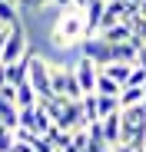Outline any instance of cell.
<instances>
[{"label": "cell", "instance_id": "6da1fadb", "mask_svg": "<svg viewBox=\"0 0 146 152\" xmlns=\"http://www.w3.org/2000/svg\"><path fill=\"white\" fill-rule=\"evenodd\" d=\"M80 40H86V17H83L80 7H73V10L60 13L50 43L53 46H73V43H80Z\"/></svg>", "mask_w": 146, "mask_h": 152}, {"label": "cell", "instance_id": "7a4b0ae2", "mask_svg": "<svg viewBox=\"0 0 146 152\" xmlns=\"http://www.w3.org/2000/svg\"><path fill=\"white\" fill-rule=\"evenodd\" d=\"M50 63H46L43 56H37V53H30V83H33V89H37V96L40 99H46V96H53V83H50ZM37 99V103H40Z\"/></svg>", "mask_w": 146, "mask_h": 152}, {"label": "cell", "instance_id": "3957f363", "mask_svg": "<svg viewBox=\"0 0 146 152\" xmlns=\"http://www.w3.org/2000/svg\"><path fill=\"white\" fill-rule=\"evenodd\" d=\"M30 53V46H27V30L20 27V23H13L10 27V37H7V46H4V53H0V63H17Z\"/></svg>", "mask_w": 146, "mask_h": 152}, {"label": "cell", "instance_id": "277c9868", "mask_svg": "<svg viewBox=\"0 0 146 152\" xmlns=\"http://www.w3.org/2000/svg\"><path fill=\"white\" fill-rule=\"evenodd\" d=\"M50 83H53V93H57V96L83 99V89H80V83H77V76H73V69H60V66H53V69H50Z\"/></svg>", "mask_w": 146, "mask_h": 152}, {"label": "cell", "instance_id": "5b68a950", "mask_svg": "<svg viewBox=\"0 0 146 152\" xmlns=\"http://www.w3.org/2000/svg\"><path fill=\"white\" fill-rule=\"evenodd\" d=\"M20 126H23V129H30V132H37V136H46V129L53 126V119L46 116V109L37 103V106L20 109Z\"/></svg>", "mask_w": 146, "mask_h": 152}, {"label": "cell", "instance_id": "8992f818", "mask_svg": "<svg viewBox=\"0 0 146 152\" xmlns=\"http://www.w3.org/2000/svg\"><path fill=\"white\" fill-rule=\"evenodd\" d=\"M70 69H73V76H77V83H80L83 96H86V93H96V76H100V66H96L90 56H80Z\"/></svg>", "mask_w": 146, "mask_h": 152}, {"label": "cell", "instance_id": "52a82bcc", "mask_svg": "<svg viewBox=\"0 0 146 152\" xmlns=\"http://www.w3.org/2000/svg\"><path fill=\"white\" fill-rule=\"evenodd\" d=\"M103 10H106V0H90V4L83 7V17H86V37H96L100 20H103Z\"/></svg>", "mask_w": 146, "mask_h": 152}, {"label": "cell", "instance_id": "ba28073f", "mask_svg": "<svg viewBox=\"0 0 146 152\" xmlns=\"http://www.w3.org/2000/svg\"><path fill=\"white\" fill-rule=\"evenodd\" d=\"M0 122H4L7 129H17L20 126V109H17L13 99H7L4 93H0Z\"/></svg>", "mask_w": 146, "mask_h": 152}, {"label": "cell", "instance_id": "9c48e42d", "mask_svg": "<svg viewBox=\"0 0 146 152\" xmlns=\"http://www.w3.org/2000/svg\"><path fill=\"white\" fill-rule=\"evenodd\" d=\"M103 43H126V40H133V27L130 23H116V27H110V30H100L96 33Z\"/></svg>", "mask_w": 146, "mask_h": 152}, {"label": "cell", "instance_id": "30bf717a", "mask_svg": "<svg viewBox=\"0 0 146 152\" xmlns=\"http://www.w3.org/2000/svg\"><path fill=\"white\" fill-rule=\"evenodd\" d=\"M37 89H33V83L27 80V83H17V93H13V103H17V109H27V106H37Z\"/></svg>", "mask_w": 146, "mask_h": 152}, {"label": "cell", "instance_id": "8fae6325", "mask_svg": "<svg viewBox=\"0 0 146 152\" xmlns=\"http://www.w3.org/2000/svg\"><path fill=\"white\" fill-rule=\"evenodd\" d=\"M7 80H10L13 86L30 80V53L23 56V60H17V63H10V66H7Z\"/></svg>", "mask_w": 146, "mask_h": 152}, {"label": "cell", "instance_id": "7c38bea8", "mask_svg": "<svg viewBox=\"0 0 146 152\" xmlns=\"http://www.w3.org/2000/svg\"><path fill=\"white\" fill-rule=\"evenodd\" d=\"M100 126H103V139H106V145L113 149V145L119 142V113L103 116V119H100Z\"/></svg>", "mask_w": 146, "mask_h": 152}, {"label": "cell", "instance_id": "4fadbf2b", "mask_svg": "<svg viewBox=\"0 0 146 152\" xmlns=\"http://www.w3.org/2000/svg\"><path fill=\"white\" fill-rule=\"evenodd\" d=\"M133 66H136V63H106V66H100V69L110 76V80H116L119 86H126V80H130Z\"/></svg>", "mask_w": 146, "mask_h": 152}, {"label": "cell", "instance_id": "5bb4252c", "mask_svg": "<svg viewBox=\"0 0 146 152\" xmlns=\"http://www.w3.org/2000/svg\"><path fill=\"white\" fill-rule=\"evenodd\" d=\"M139 103H146L143 86H123V89H119V109H126V106H139Z\"/></svg>", "mask_w": 146, "mask_h": 152}, {"label": "cell", "instance_id": "9a60e30c", "mask_svg": "<svg viewBox=\"0 0 146 152\" xmlns=\"http://www.w3.org/2000/svg\"><path fill=\"white\" fill-rule=\"evenodd\" d=\"M0 23H4V27L20 23V7L13 4V0H0Z\"/></svg>", "mask_w": 146, "mask_h": 152}, {"label": "cell", "instance_id": "2e32d148", "mask_svg": "<svg viewBox=\"0 0 146 152\" xmlns=\"http://www.w3.org/2000/svg\"><path fill=\"white\" fill-rule=\"evenodd\" d=\"M83 116H86V122H100L103 116H100V99H96V93H86L83 96Z\"/></svg>", "mask_w": 146, "mask_h": 152}, {"label": "cell", "instance_id": "e0dca14e", "mask_svg": "<svg viewBox=\"0 0 146 152\" xmlns=\"http://www.w3.org/2000/svg\"><path fill=\"white\" fill-rule=\"evenodd\" d=\"M96 99H100V116H113V113H119V96L96 93Z\"/></svg>", "mask_w": 146, "mask_h": 152}, {"label": "cell", "instance_id": "ac0fdd59", "mask_svg": "<svg viewBox=\"0 0 146 152\" xmlns=\"http://www.w3.org/2000/svg\"><path fill=\"white\" fill-rule=\"evenodd\" d=\"M119 89H123V86H119L116 80H110V76L100 69V76H96V93H110V96H119Z\"/></svg>", "mask_w": 146, "mask_h": 152}, {"label": "cell", "instance_id": "d6986e66", "mask_svg": "<svg viewBox=\"0 0 146 152\" xmlns=\"http://www.w3.org/2000/svg\"><path fill=\"white\" fill-rule=\"evenodd\" d=\"M143 83H146V66H133L130 80H126V86H143Z\"/></svg>", "mask_w": 146, "mask_h": 152}, {"label": "cell", "instance_id": "ffe728a7", "mask_svg": "<svg viewBox=\"0 0 146 152\" xmlns=\"http://www.w3.org/2000/svg\"><path fill=\"white\" fill-rule=\"evenodd\" d=\"M17 7H27V10H40V7H46V0H17Z\"/></svg>", "mask_w": 146, "mask_h": 152}, {"label": "cell", "instance_id": "44dd1931", "mask_svg": "<svg viewBox=\"0 0 146 152\" xmlns=\"http://www.w3.org/2000/svg\"><path fill=\"white\" fill-rule=\"evenodd\" d=\"M113 152H143V145H130V142H116Z\"/></svg>", "mask_w": 146, "mask_h": 152}, {"label": "cell", "instance_id": "7402d4cb", "mask_svg": "<svg viewBox=\"0 0 146 152\" xmlns=\"http://www.w3.org/2000/svg\"><path fill=\"white\" fill-rule=\"evenodd\" d=\"M136 66H146V43H136Z\"/></svg>", "mask_w": 146, "mask_h": 152}, {"label": "cell", "instance_id": "603a6c76", "mask_svg": "<svg viewBox=\"0 0 146 152\" xmlns=\"http://www.w3.org/2000/svg\"><path fill=\"white\" fill-rule=\"evenodd\" d=\"M13 139H17V136H13ZM13 152H33V145H30V142H20V139H17V142H13Z\"/></svg>", "mask_w": 146, "mask_h": 152}, {"label": "cell", "instance_id": "cb8c5ba5", "mask_svg": "<svg viewBox=\"0 0 146 152\" xmlns=\"http://www.w3.org/2000/svg\"><path fill=\"white\" fill-rule=\"evenodd\" d=\"M10 80H7V63H0V89H4Z\"/></svg>", "mask_w": 146, "mask_h": 152}, {"label": "cell", "instance_id": "d4e9b609", "mask_svg": "<svg viewBox=\"0 0 146 152\" xmlns=\"http://www.w3.org/2000/svg\"><path fill=\"white\" fill-rule=\"evenodd\" d=\"M46 4H53V7H73V0H46Z\"/></svg>", "mask_w": 146, "mask_h": 152}, {"label": "cell", "instance_id": "484cf974", "mask_svg": "<svg viewBox=\"0 0 146 152\" xmlns=\"http://www.w3.org/2000/svg\"><path fill=\"white\" fill-rule=\"evenodd\" d=\"M139 13H143V17H146V0H139Z\"/></svg>", "mask_w": 146, "mask_h": 152}, {"label": "cell", "instance_id": "4316f807", "mask_svg": "<svg viewBox=\"0 0 146 152\" xmlns=\"http://www.w3.org/2000/svg\"><path fill=\"white\" fill-rule=\"evenodd\" d=\"M130 4H136V7H139V0H130Z\"/></svg>", "mask_w": 146, "mask_h": 152}, {"label": "cell", "instance_id": "83f0119b", "mask_svg": "<svg viewBox=\"0 0 146 152\" xmlns=\"http://www.w3.org/2000/svg\"><path fill=\"white\" fill-rule=\"evenodd\" d=\"M143 93H146V83H143Z\"/></svg>", "mask_w": 146, "mask_h": 152}, {"label": "cell", "instance_id": "f1b7e54d", "mask_svg": "<svg viewBox=\"0 0 146 152\" xmlns=\"http://www.w3.org/2000/svg\"><path fill=\"white\" fill-rule=\"evenodd\" d=\"M0 30H4V23H0Z\"/></svg>", "mask_w": 146, "mask_h": 152}, {"label": "cell", "instance_id": "f546056e", "mask_svg": "<svg viewBox=\"0 0 146 152\" xmlns=\"http://www.w3.org/2000/svg\"><path fill=\"white\" fill-rule=\"evenodd\" d=\"M13 4H17V0H13Z\"/></svg>", "mask_w": 146, "mask_h": 152}, {"label": "cell", "instance_id": "4dcf8cb0", "mask_svg": "<svg viewBox=\"0 0 146 152\" xmlns=\"http://www.w3.org/2000/svg\"><path fill=\"white\" fill-rule=\"evenodd\" d=\"M143 152H146V149H143Z\"/></svg>", "mask_w": 146, "mask_h": 152}]
</instances>
